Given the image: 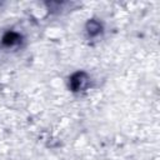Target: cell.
<instances>
[{
    "instance_id": "6da1fadb",
    "label": "cell",
    "mask_w": 160,
    "mask_h": 160,
    "mask_svg": "<svg viewBox=\"0 0 160 160\" xmlns=\"http://www.w3.org/2000/svg\"><path fill=\"white\" fill-rule=\"evenodd\" d=\"M86 28H88V31L90 32V35H95V34H98V32L100 31V29H101V25H100L98 21H94V20H91V21H89V22H88Z\"/></svg>"
}]
</instances>
